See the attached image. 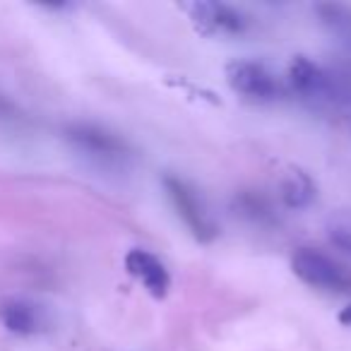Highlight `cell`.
I'll list each match as a JSON object with an SVG mask.
<instances>
[{"instance_id":"obj_1","label":"cell","mask_w":351,"mask_h":351,"mask_svg":"<svg viewBox=\"0 0 351 351\" xmlns=\"http://www.w3.org/2000/svg\"><path fill=\"white\" fill-rule=\"evenodd\" d=\"M289 87L293 94L311 104H330L341 106L351 101V82L339 77L332 70L322 68L320 63L311 60L308 56H296L289 63Z\"/></svg>"},{"instance_id":"obj_2","label":"cell","mask_w":351,"mask_h":351,"mask_svg":"<svg viewBox=\"0 0 351 351\" xmlns=\"http://www.w3.org/2000/svg\"><path fill=\"white\" fill-rule=\"evenodd\" d=\"M291 272L306 287L317 291L349 293L351 291V267L315 248H298L291 255Z\"/></svg>"},{"instance_id":"obj_3","label":"cell","mask_w":351,"mask_h":351,"mask_svg":"<svg viewBox=\"0 0 351 351\" xmlns=\"http://www.w3.org/2000/svg\"><path fill=\"white\" fill-rule=\"evenodd\" d=\"M161 186H164L171 207L176 210L178 219L188 226L193 239L200 241V243H210V241L217 239L219 229H217L215 219H212V215L207 212V205L202 202V197L197 195L195 188H191L183 178H178V176H164V178H161Z\"/></svg>"},{"instance_id":"obj_4","label":"cell","mask_w":351,"mask_h":351,"mask_svg":"<svg viewBox=\"0 0 351 351\" xmlns=\"http://www.w3.org/2000/svg\"><path fill=\"white\" fill-rule=\"evenodd\" d=\"M181 8L188 12L195 29L205 36H243L250 29L248 15L229 3L193 0V3H183Z\"/></svg>"},{"instance_id":"obj_5","label":"cell","mask_w":351,"mask_h":351,"mask_svg":"<svg viewBox=\"0 0 351 351\" xmlns=\"http://www.w3.org/2000/svg\"><path fill=\"white\" fill-rule=\"evenodd\" d=\"M226 84L231 87V92L241 94L243 99L250 101H277L282 97L284 87L277 77L267 70V65L258 63V60H245L236 58L231 63H226L224 68Z\"/></svg>"},{"instance_id":"obj_6","label":"cell","mask_w":351,"mask_h":351,"mask_svg":"<svg viewBox=\"0 0 351 351\" xmlns=\"http://www.w3.org/2000/svg\"><path fill=\"white\" fill-rule=\"evenodd\" d=\"M65 140L82 152L89 159H97L101 164H118L128 159V145L116 135L94 123H73L65 128Z\"/></svg>"},{"instance_id":"obj_7","label":"cell","mask_w":351,"mask_h":351,"mask_svg":"<svg viewBox=\"0 0 351 351\" xmlns=\"http://www.w3.org/2000/svg\"><path fill=\"white\" fill-rule=\"evenodd\" d=\"M125 269L137 284H142L152 298H166L171 291V272L154 253L145 248H130L125 253Z\"/></svg>"},{"instance_id":"obj_8","label":"cell","mask_w":351,"mask_h":351,"mask_svg":"<svg viewBox=\"0 0 351 351\" xmlns=\"http://www.w3.org/2000/svg\"><path fill=\"white\" fill-rule=\"evenodd\" d=\"M0 322L10 332L22 337L36 335L46 325L41 308L29 301H22V298H8V301L0 303Z\"/></svg>"},{"instance_id":"obj_9","label":"cell","mask_w":351,"mask_h":351,"mask_svg":"<svg viewBox=\"0 0 351 351\" xmlns=\"http://www.w3.org/2000/svg\"><path fill=\"white\" fill-rule=\"evenodd\" d=\"M315 12L327 34L351 58V8L341 5V3H320V5H315Z\"/></svg>"},{"instance_id":"obj_10","label":"cell","mask_w":351,"mask_h":351,"mask_svg":"<svg viewBox=\"0 0 351 351\" xmlns=\"http://www.w3.org/2000/svg\"><path fill=\"white\" fill-rule=\"evenodd\" d=\"M279 195L289 210H306L317 195V188L313 178L301 169H289L287 176L279 183Z\"/></svg>"},{"instance_id":"obj_11","label":"cell","mask_w":351,"mask_h":351,"mask_svg":"<svg viewBox=\"0 0 351 351\" xmlns=\"http://www.w3.org/2000/svg\"><path fill=\"white\" fill-rule=\"evenodd\" d=\"M327 239L332 245H337L344 253H351V210L337 212L327 219Z\"/></svg>"},{"instance_id":"obj_12","label":"cell","mask_w":351,"mask_h":351,"mask_svg":"<svg viewBox=\"0 0 351 351\" xmlns=\"http://www.w3.org/2000/svg\"><path fill=\"white\" fill-rule=\"evenodd\" d=\"M339 322H341V325H349L351 327V306H346L344 311L339 313Z\"/></svg>"}]
</instances>
